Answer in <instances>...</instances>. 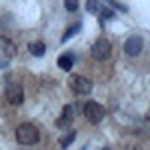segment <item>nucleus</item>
I'll use <instances>...</instances> for the list:
<instances>
[{
    "mask_svg": "<svg viewBox=\"0 0 150 150\" xmlns=\"http://www.w3.org/2000/svg\"><path fill=\"white\" fill-rule=\"evenodd\" d=\"M16 140L20 144H36L40 140V132H38V128L34 124L24 122V124H20L16 128Z\"/></svg>",
    "mask_w": 150,
    "mask_h": 150,
    "instance_id": "1",
    "label": "nucleus"
},
{
    "mask_svg": "<svg viewBox=\"0 0 150 150\" xmlns=\"http://www.w3.org/2000/svg\"><path fill=\"white\" fill-rule=\"evenodd\" d=\"M82 112H84V116H86V120L92 122V124H98V122L104 118V114H106L104 106H102V104H98L96 100L86 102V104H84V108H82Z\"/></svg>",
    "mask_w": 150,
    "mask_h": 150,
    "instance_id": "2",
    "label": "nucleus"
},
{
    "mask_svg": "<svg viewBox=\"0 0 150 150\" xmlns=\"http://www.w3.org/2000/svg\"><path fill=\"white\" fill-rule=\"evenodd\" d=\"M68 86L72 88V92L82 94V96L92 92V82L88 80L86 76H80V74H72L68 78Z\"/></svg>",
    "mask_w": 150,
    "mask_h": 150,
    "instance_id": "3",
    "label": "nucleus"
},
{
    "mask_svg": "<svg viewBox=\"0 0 150 150\" xmlns=\"http://www.w3.org/2000/svg\"><path fill=\"white\" fill-rule=\"evenodd\" d=\"M110 52H112V44H110L104 36L98 38L92 44V48H90V54H92L94 60H106V58L110 56Z\"/></svg>",
    "mask_w": 150,
    "mask_h": 150,
    "instance_id": "4",
    "label": "nucleus"
},
{
    "mask_svg": "<svg viewBox=\"0 0 150 150\" xmlns=\"http://www.w3.org/2000/svg\"><path fill=\"white\" fill-rule=\"evenodd\" d=\"M144 48V40L140 36H128L126 42H124V52L128 56H138Z\"/></svg>",
    "mask_w": 150,
    "mask_h": 150,
    "instance_id": "5",
    "label": "nucleus"
},
{
    "mask_svg": "<svg viewBox=\"0 0 150 150\" xmlns=\"http://www.w3.org/2000/svg\"><path fill=\"white\" fill-rule=\"evenodd\" d=\"M0 54L6 58H14L18 54V46L12 42L10 38H6V36H0Z\"/></svg>",
    "mask_w": 150,
    "mask_h": 150,
    "instance_id": "6",
    "label": "nucleus"
},
{
    "mask_svg": "<svg viewBox=\"0 0 150 150\" xmlns=\"http://www.w3.org/2000/svg\"><path fill=\"white\" fill-rule=\"evenodd\" d=\"M6 100L10 104H20L24 100V92H22V86L18 84H10L6 88Z\"/></svg>",
    "mask_w": 150,
    "mask_h": 150,
    "instance_id": "7",
    "label": "nucleus"
},
{
    "mask_svg": "<svg viewBox=\"0 0 150 150\" xmlns=\"http://www.w3.org/2000/svg\"><path fill=\"white\" fill-rule=\"evenodd\" d=\"M72 118H74V106H64V112H62V116L56 120V126L60 128H64V126H68L70 122H72Z\"/></svg>",
    "mask_w": 150,
    "mask_h": 150,
    "instance_id": "8",
    "label": "nucleus"
},
{
    "mask_svg": "<svg viewBox=\"0 0 150 150\" xmlns=\"http://www.w3.org/2000/svg\"><path fill=\"white\" fill-rule=\"evenodd\" d=\"M72 64H74V54H62V56L58 58V66L62 70H70Z\"/></svg>",
    "mask_w": 150,
    "mask_h": 150,
    "instance_id": "9",
    "label": "nucleus"
},
{
    "mask_svg": "<svg viewBox=\"0 0 150 150\" xmlns=\"http://www.w3.org/2000/svg\"><path fill=\"white\" fill-rule=\"evenodd\" d=\"M28 50H30L34 56H42V54L46 52V44L38 40V42H32V44H28Z\"/></svg>",
    "mask_w": 150,
    "mask_h": 150,
    "instance_id": "10",
    "label": "nucleus"
},
{
    "mask_svg": "<svg viewBox=\"0 0 150 150\" xmlns=\"http://www.w3.org/2000/svg\"><path fill=\"white\" fill-rule=\"evenodd\" d=\"M80 28H82V24H80V22H74L72 26H68V30L62 34V42H66V40H70V38H72L74 34H78V32H80Z\"/></svg>",
    "mask_w": 150,
    "mask_h": 150,
    "instance_id": "11",
    "label": "nucleus"
},
{
    "mask_svg": "<svg viewBox=\"0 0 150 150\" xmlns=\"http://www.w3.org/2000/svg\"><path fill=\"white\" fill-rule=\"evenodd\" d=\"M86 10L90 12V14H100L102 12V4L98 0H88L86 2Z\"/></svg>",
    "mask_w": 150,
    "mask_h": 150,
    "instance_id": "12",
    "label": "nucleus"
},
{
    "mask_svg": "<svg viewBox=\"0 0 150 150\" xmlns=\"http://www.w3.org/2000/svg\"><path fill=\"white\" fill-rule=\"evenodd\" d=\"M74 138H76V132H74V130H70L66 136H62V138H60V146H62V148H68Z\"/></svg>",
    "mask_w": 150,
    "mask_h": 150,
    "instance_id": "13",
    "label": "nucleus"
},
{
    "mask_svg": "<svg viewBox=\"0 0 150 150\" xmlns=\"http://www.w3.org/2000/svg\"><path fill=\"white\" fill-rule=\"evenodd\" d=\"M64 6H66L68 12H74L78 8V0H64Z\"/></svg>",
    "mask_w": 150,
    "mask_h": 150,
    "instance_id": "14",
    "label": "nucleus"
},
{
    "mask_svg": "<svg viewBox=\"0 0 150 150\" xmlns=\"http://www.w3.org/2000/svg\"><path fill=\"white\" fill-rule=\"evenodd\" d=\"M114 16H116L114 10H108V8L100 12V18H102V22H104V20H108V18H114Z\"/></svg>",
    "mask_w": 150,
    "mask_h": 150,
    "instance_id": "15",
    "label": "nucleus"
},
{
    "mask_svg": "<svg viewBox=\"0 0 150 150\" xmlns=\"http://www.w3.org/2000/svg\"><path fill=\"white\" fill-rule=\"evenodd\" d=\"M106 2H110V4H112V6H116V8H118V10H126V6H124V4H120V2H118V0H106Z\"/></svg>",
    "mask_w": 150,
    "mask_h": 150,
    "instance_id": "16",
    "label": "nucleus"
},
{
    "mask_svg": "<svg viewBox=\"0 0 150 150\" xmlns=\"http://www.w3.org/2000/svg\"><path fill=\"white\" fill-rule=\"evenodd\" d=\"M122 150H144L140 144H124V148Z\"/></svg>",
    "mask_w": 150,
    "mask_h": 150,
    "instance_id": "17",
    "label": "nucleus"
},
{
    "mask_svg": "<svg viewBox=\"0 0 150 150\" xmlns=\"http://www.w3.org/2000/svg\"><path fill=\"white\" fill-rule=\"evenodd\" d=\"M102 150H112V148H102Z\"/></svg>",
    "mask_w": 150,
    "mask_h": 150,
    "instance_id": "18",
    "label": "nucleus"
}]
</instances>
